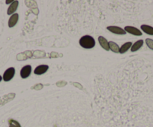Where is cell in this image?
<instances>
[{"label":"cell","mask_w":153,"mask_h":127,"mask_svg":"<svg viewBox=\"0 0 153 127\" xmlns=\"http://www.w3.org/2000/svg\"><path fill=\"white\" fill-rule=\"evenodd\" d=\"M18 5H19L18 1H14V2L11 4L9 8H8V11H7V14H8V15H11V14H14V13L16 11V10L17 9Z\"/></svg>","instance_id":"9c48e42d"},{"label":"cell","mask_w":153,"mask_h":127,"mask_svg":"<svg viewBox=\"0 0 153 127\" xmlns=\"http://www.w3.org/2000/svg\"><path fill=\"white\" fill-rule=\"evenodd\" d=\"M143 45V40H139L137 42H135L134 44H132L131 48V52H137V50H139L141 47Z\"/></svg>","instance_id":"30bf717a"},{"label":"cell","mask_w":153,"mask_h":127,"mask_svg":"<svg viewBox=\"0 0 153 127\" xmlns=\"http://www.w3.org/2000/svg\"><path fill=\"white\" fill-rule=\"evenodd\" d=\"M140 28L143 32H145L146 34L149 35H153V27L148 26V25H142Z\"/></svg>","instance_id":"8fae6325"},{"label":"cell","mask_w":153,"mask_h":127,"mask_svg":"<svg viewBox=\"0 0 153 127\" xmlns=\"http://www.w3.org/2000/svg\"><path fill=\"white\" fill-rule=\"evenodd\" d=\"M9 127H21L20 123L17 121L14 120H9Z\"/></svg>","instance_id":"5bb4252c"},{"label":"cell","mask_w":153,"mask_h":127,"mask_svg":"<svg viewBox=\"0 0 153 127\" xmlns=\"http://www.w3.org/2000/svg\"><path fill=\"white\" fill-rule=\"evenodd\" d=\"M19 19V15L17 14H14L13 15L11 16V17L9 18L8 20V26L10 28H12L17 24V21H18Z\"/></svg>","instance_id":"ba28073f"},{"label":"cell","mask_w":153,"mask_h":127,"mask_svg":"<svg viewBox=\"0 0 153 127\" xmlns=\"http://www.w3.org/2000/svg\"><path fill=\"white\" fill-rule=\"evenodd\" d=\"M146 43L150 49L153 50V40L150 38H146Z\"/></svg>","instance_id":"9a60e30c"},{"label":"cell","mask_w":153,"mask_h":127,"mask_svg":"<svg viewBox=\"0 0 153 127\" xmlns=\"http://www.w3.org/2000/svg\"><path fill=\"white\" fill-rule=\"evenodd\" d=\"M14 74H15V69L14 68H10L5 70V72L3 74V80L5 81H9L11 80L14 77Z\"/></svg>","instance_id":"7a4b0ae2"},{"label":"cell","mask_w":153,"mask_h":127,"mask_svg":"<svg viewBox=\"0 0 153 127\" xmlns=\"http://www.w3.org/2000/svg\"><path fill=\"white\" fill-rule=\"evenodd\" d=\"M107 30L111 32L113 34L121 35L126 34V32L124 29H122V28L120 27H118V26H108V27H107Z\"/></svg>","instance_id":"277c9868"},{"label":"cell","mask_w":153,"mask_h":127,"mask_svg":"<svg viewBox=\"0 0 153 127\" xmlns=\"http://www.w3.org/2000/svg\"><path fill=\"white\" fill-rule=\"evenodd\" d=\"M2 77L1 76H0V81H2Z\"/></svg>","instance_id":"e0dca14e"},{"label":"cell","mask_w":153,"mask_h":127,"mask_svg":"<svg viewBox=\"0 0 153 127\" xmlns=\"http://www.w3.org/2000/svg\"><path fill=\"white\" fill-rule=\"evenodd\" d=\"M13 2H14V1H6V3L8 4V3H10V2H11V3H12Z\"/></svg>","instance_id":"2e32d148"},{"label":"cell","mask_w":153,"mask_h":127,"mask_svg":"<svg viewBox=\"0 0 153 127\" xmlns=\"http://www.w3.org/2000/svg\"><path fill=\"white\" fill-rule=\"evenodd\" d=\"M98 42H99L100 45H101V46L103 48V49H105V50L107 51L110 50V47H109V42L107 41V40L105 38V37H102V36L98 37Z\"/></svg>","instance_id":"52a82bcc"},{"label":"cell","mask_w":153,"mask_h":127,"mask_svg":"<svg viewBox=\"0 0 153 127\" xmlns=\"http://www.w3.org/2000/svg\"><path fill=\"white\" fill-rule=\"evenodd\" d=\"M79 43L84 49H92L95 46V39L90 35L83 36L80 39Z\"/></svg>","instance_id":"6da1fadb"},{"label":"cell","mask_w":153,"mask_h":127,"mask_svg":"<svg viewBox=\"0 0 153 127\" xmlns=\"http://www.w3.org/2000/svg\"><path fill=\"white\" fill-rule=\"evenodd\" d=\"M109 47H110V49L113 52H116V53H118L120 52V47H119L118 45L115 42L110 41L109 42Z\"/></svg>","instance_id":"4fadbf2b"},{"label":"cell","mask_w":153,"mask_h":127,"mask_svg":"<svg viewBox=\"0 0 153 127\" xmlns=\"http://www.w3.org/2000/svg\"><path fill=\"white\" fill-rule=\"evenodd\" d=\"M132 46V43L131 42H127V43H124L121 47L120 48V53H125V52H127Z\"/></svg>","instance_id":"7c38bea8"},{"label":"cell","mask_w":153,"mask_h":127,"mask_svg":"<svg viewBox=\"0 0 153 127\" xmlns=\"http://www.w3.org/2000/svg\"><path fill=\"white\" fill-rule=\"evenodd\" d=\"M48 69H49L48 65H39L35 69L34 73L36 75H42V74L45 73Z\"/></svg>","instance_id":"8992f818"},{"label":"cell","mask_w":153,"mask_h":127,"mask_svg":"<svg viewBox=\"0 0 153 127\" xmlns=\"http://www.w3.org/2000/svg\"><path fill=\"white\" fill-rule=\"evenodd\" d=\"M31 72H32V66L31 65H26L20 70V76L22 79L28 78L30 76Z\"/></svg>","instance_id":"3957f363"},{"label":"cell","mask_w":153,"mask_h":127,"mask_svg":"<svg viewBox=\"0 0 153 127\" xmlns=\"http://www.w3.org/2000/svg\"><path fill=\"white\" fill-rule=\"evenodd\" d=\"M124 30L126 31V32L130 33V34L133 35H136V36L142 35L141 31L139 30L138 29H137V28L134 27V26H126Z\"/></svg>","instance_id":"5b68a950"}]
</instances>
